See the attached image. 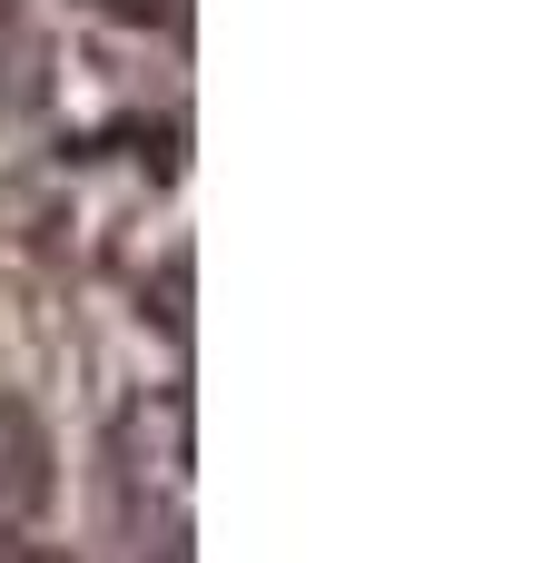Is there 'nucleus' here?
<instances>
[{"instance_id":"obj_1","label":"nucleus","mask_w":543,"mask_h":563,"mask_svg":"<svg viewBox=\"0 0 543 563\" xmlns=\"http://www.w3.org/2000/svg\"><path fill=\"white\" fill-rule=\"evenodd\" d=\"M49 505V426L20 406V396H0V544H10V525H30Z\"/></svg>"},{"instance_id":"obj_3","label":"nucleus","mask_w":543,"mask_h":563,"mask_svg":"<svg viewBox=\"0 0 543 563\" xmlns=\"http://www.w3.org/2000/svg\"><path fill=\"white\" fill-rule=\"evenodd\" d=\"M0 563H69V554H49V544H0Z\"/></svg>"},{"instance_id":"obj_2","label":"nucleus","mask_w":543,"mask_h":563,"mask_svg":"<svg viewBox=\"0 0 543 563\" xmlns=\"http://www.w3.org/2000/svg\"><path fill=\"white\" fill-rule=\"evenodd\" d=\"M109 20H129V30H178L188 20V0H99Z\"/></svg>"}]
</instances>
